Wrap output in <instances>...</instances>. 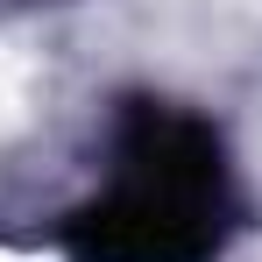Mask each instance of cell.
Masks as SVG:
<instances>
[{
  "instance_id": "cell-1",
  "label": "cell",
  "mask_w": 262,
  "mask_h": 262,
  "mask_svg": "<svg viewBox=\"0 0 262 262\" xmlns=\"http://www.w3.org/2000/svg\"><path fill=\"white\" fill-rule=\"evenodd\" d=\"M220 234V142L199 121L142 106L128 128V184L78 220L99 262H191Z\"/></svg>"
}]
</instances>
